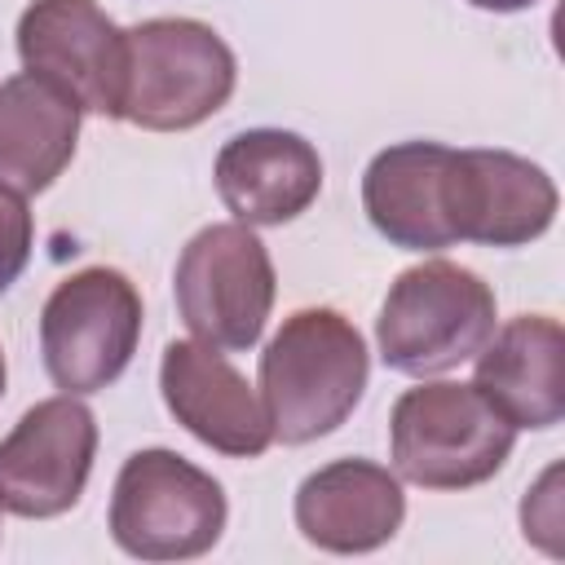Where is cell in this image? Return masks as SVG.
<instances>
[{
  "instance_id": "cell-1",
  "label": "cell",
  "mask_w": 565,
  "mask_h": 565,
  "mask_svg": "<svg viewBox=\"0 0 565 565\" xmlns=\"http://www.w3.org/2000/svg\"><path fill=\"white\" fill-rule=\"evenodd\" d=\"M371 353L340 309H296L260 353V402L274 441L305 446L335 433L362 402Z\"/></svg>"
},
{
  "instance_id": "cell-14",
  "label": "cell",
  "mask_w": 565,
  "mask_h": 565,
  "mask_svg": "<svg viewBox=\"0 0 565 565\" xmlns=\"http://www.w3.org/2000/svg\"><path fill=\"white\" fill-rule=\"evenodd\" d=\"M477 393L512 428H552L565 415V331L547 313L508 318L477 349Z\"/></svg>"
},
{
  "instance_id": "cell-20",
  "label": "cell",
  "mask_w": 565,
  "mask_h": 565,
  "mask_svg": "<svg viewBox=\"0 0 565 565\" xmlns=\"http://www.w3.org/2000/svg\"><path fill=\"white\" fill-rule=\"evenodd\" d=\"M0 397H4V353H0Z\"/></svg>"
},
{
  "instance_id": "cell-13",
  "label": "cell",
  "mask_w": 565,
  "mask_h": 565,
  "mask_svg": "<svg viewBox=\"0 0 565 565\" xmlns=\"http://www.w3.org/2000/svg\"><path fill=\"white\" fill-rule=\"evenodd\" d=\"M225 212L243 225H287L322 190V159L313 141L287 128L234 132L212 163Z\"/></svg>"
},
{
  "instance_id": "cell-15",
  "label": "cell",
  "mask_w": 565,
  "mask_h": 565,
  "mask_svg": "<svg viewBox=\"0 0 565 565\" xmlns=\"http://www.w3.org/2000/svg\"><path fill=\"white\" fill-rule=\"evenodd\" d=\"M446 159L441 141H397L362 172V207L380 238L402 252L455 247L446 225Z\"/></svg>"
},
{
  "instance_id": "cell-10",
  "label": "cell",
  "mask_w": 565,
  "mask_h": 565,
  "mask_svg": "<svg viewBox=\"0 0 565 565\" xmlns=\"http://www.w3.org/2000/svg\"><path fill=\"white\" fill-rule=\"evenodd\" d=\"M22 71L44 75L84 115L119 119L124 31L97 0H31L18 18Z\"/></svg>"
},
{
  "instance_id": "cell-8",
  "label": "cell",
  "mask_w": 565,
  "mask_h": 565,
  "mask_svg": "<svg viewBox=\"0 0 565 565\" xmlns=\"http://www.w3.org/2000/svg\"><path fill=\"white\" fill-rule=\"evenodd\" d=\"M97 455V419L75 393L35 402L0 441V508L26 521L79 503Z\"/></svg>"
},
{
  "instance_id": "cell-18",
  "label": "cell",
  "mask_w": 565,
  "mask_h": 565,
  "mask_svg": "<svg viewBox=\"0 0 565 565\" xmlns=\"http://www.w3.org/2000/svg\"><path fill=\"white\" fill-rule=\"evenodd\" d=\"M556 481H561V468H547L543 481L525 494L521 503V525H525V539H534L539 547L547 552H561L556 534H561V494H556Z\"/></svg>"
},
{
  "instance_id": "cell-6",
  "label": "cell",
  "mask_w": 565,
  "mask_h": 565,
  "mask_svg": "<svg viewBox=\"0 0 565 565\" xmlns=\"http://www.w3.org/2000/svg\"><path fill=\"white\" fill-rule=\"evenodd\" d=\"M274 260L252 225H203L177 256L172 296L177 313L199 344L243 353L260 340L274 309Z\"/></svg>"
},
{
  "instance_id": "cell-16",
  "label": "cell",
  "mask_w": 565,
  "mask_h": 565,
  "mask_svg": "<svg viewBox=\"0 0 565 565\" xmlns=\"http://www.w3.org/2000/svg\"><path fill=\"white\" fill-rule=\"evenodd\" d=\"M79 102L44 75H13L0 84V185L26 194L49 190L79 141Z\"/></svg>"
},
{
  "instance_id": "cell-9",
  "label": "cell",
  "mask_w": 565,
  "mask_h": 565,
  "mask_svg": "<svg viewBox=\"0 0 565 565\" xmlns=\"http://www.w3.org/2000/svg\"><path fill=\"white\" fill-rule=\"evenodd\" d=\"M552 177L512 150H450L446 159V225L455 243L525 247L556 221Z\"/></svg>"
},
{
  "instance_id": "cell-7",
  "label": "cell",
  "mask_w": 565,
  "mask_h": 565,
  "mask_svg": "<svg viewBox=\"0 0 565 565\" xmlns=\"http://www.w3.org/2000/svg\"><path fill=\"white\" fill-rule=\"evenodd\" d=\"M141 340V296L128 274L88 265L53 287L40 309L44 371L62 393H102L115 384Z\"/></svg>"
},
{
  "instance_id": "cell-19",
  "label": "cell",
  "mask_w": 565,
  "mask_h": 565,
  "mask_svg": "<svg viewBox=\"0 0 565 565\" xmlns=\"http://www.w3.org/2000/svg\"><path fill=\"white\" fill-rule=\"evenodd\" d=\"M472 9H486V13H521V9H530V4H539V0H468Z\"/></svg>"
},
{
  "instance_id": "cell-11",
  "label": "cell",
  "mask_w": 565,
  "mask_h": 565,
  "mask_svg": "<svg viewBox=\"0 0 565 565\" xmlns=\"http://www.w3.org/2000/svg\"><path fill=\"white\" fill-rule=\"evenodd\" d=\"M159 393L190 437L230 459H256L274 441L260 393L212 344L172 340L159 362Z\"/></svg>"
},
{
  "instance_id": "cell-12",
  "label": "cell",
  "mask_w": 565,
  "mask_h": 565,
  "mask_svg": "<svg viewBox=\"0 0 565 565\" xmlns=\"http://www.w3.org/2000/svg\"><path fill=\"white\" fill-rule=\"evenodd\" d=\"M406 521L402 477L371 459H331L296 490V530L305 543L362 556L384 547Z\"/></svg>"
},
{
  "instance_id": "cell-4",
  "label": "cell",
  "mask_w": 565,
  "mask_h": 565,
  "mask_svg": "<svg viewBox=\"0 0 565 565\" xmlns=\"http://www.w3.org/2000/svg\"><path fill=\"white\" fill-rule=\"evenodd\" d=\"M490 331L494 291L481 274L455 260H424L402 269L375 318L384 366L411 380H428L477 358Z\"/></svg>"
},
{
  "instance_id": "cell-5",
  "label": "cell",
  "mask_w": 565,
  "mask_h": 565,
  "mask_svg": "<svg viewBox=\"0 0 565 565\" xmlns=\"http://www.w3.org/2000/svg\"><path fill=\"white\" fill-rule=\"evenodd\" d=\"M225 490L177 450H132L110 490V539L137 561H194L221 543Z\"/></svg>"
},
{
  "instance_id": "cell-3",
  "label": "cell",
  "mask_w": 565,
  "mask_h": 565,
  "mask_svg": "<svg viewBox=\"0 0 565 565\" xmlns=\"http://www.w3.org/2000/svg\"><path fill=\"white\" fill-rule=\"evenodd\" d=\"M516 446V428L477 393V384L424 380L393 402V472L424 490H468L490 481Z\"/></svg>"
},
{
  "instance_id": "cell-21",
  "label": "cell",
  "mask_w": 565,
  "mask_h": 565,
  "mask_svg": "<svg viewBox=\"0 0 565 565\" xmlns=\"http://www.w3.org/2000/svg\"><path fill=\"white\" fill-rule=\"evenodd\" d=\"M0 512H4V508H0Z\"/></svg>"
},
{
  "instance_id": "cell-17",
  "label": "cell",
  "mask_w": 565,
  "mask_h": 565,
  "mask_svg": "<svg viewBox=\"0 0 565 565\" xmlns=\"http://www.w3.org/2000/svg\"><path fill=\"white\" fill-rule=\"evenodd\" d=\"M31 238H35V225H31V212H26V199L9 185H0V296L18 282V274L26 269L31 260Z\"/></svg>"
},
{
  "instance_id": "cell-2",
  "label": "cell",
  "mask_w": 565,
  "mask_h": 565,
  "mask_svg": "<svg viewBox=\"0 0 565 565\" xmlns=\"http://www.w3.org/2000/svg\"><path fill=\"white\" fill-rule=\"evenodd\" d=\"M238 84L230 44L199 18H150L124 31L119 119L146 132H185L212 119Z\"/></svg>"
}]
</instances>
